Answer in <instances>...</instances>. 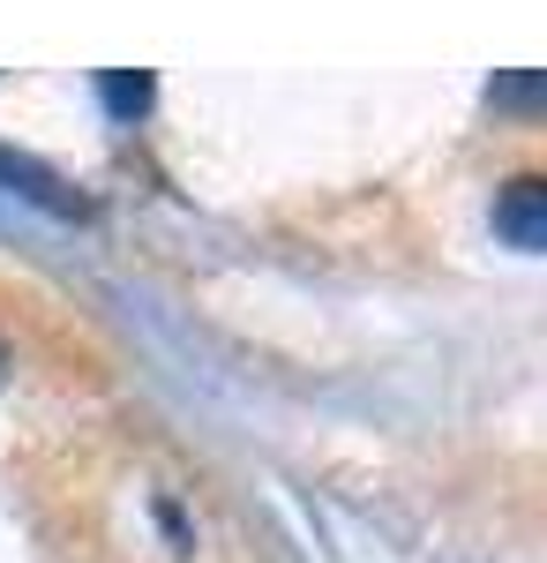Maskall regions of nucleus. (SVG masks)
Masks as SVG:
<instances>
[{
	"label": "nucleus",
	"mask_w": 547,
	"mask_h": 563,
	"mask_svg": "<svg viewBox=\"0 0 547 563\" xmlns=\"http://www.w3.org/2000/svg\"><path fill=\"white\" fill-rule=\"evenodd\" d=\"M495 233H503L510 249H533V256H547V174L503 180V196H495Z\"/></svg>",
	"instance_id": "f257e3e1"
},
{
	"label": "nucleus",
	"mask_w": 547,
	"mask_h": 563,
	"mask_svg": "<svg viewBox=\"0 0 547 563\" xmlns=\"http://www.w3.org/2000/svg\"><path fill=\"white\" fill-rule=\"evenodd\" d=\"M105 98H113V106H143V98H150V84H127V76H121V84H105Z\"/></svg>",
	"instance_id": "7ed1b4c3"
},
{
	"label": "nucleus",
	"mask_w": 547,
	"mask_h": 563,
	"mask_svg": "<svg viewBox=\"0 0 547 563\" xmlns=\"http://www.w3.org/2000/svg\"><path fill=\"white\" fill-rule=\"evenodd\" d=\"M0 174L23 180V196H38V203H60V211H76V196H60V180L45 174V166H31V158H8V151H0Z\"/></svg>",
	"instance_id": "f03ea898"
},
{
	"label": "nucleus",
	"mask_w": 547,
	"mask_h": 563,
	"mask_svg": "<svg viewBox=\"0 0 547 563\" xmlns=\"http://www.w3.org/2000/svg\"><path fill=\"white\" fill-rule=\"evenodd\" d=\"M495 98H503V106L510 98H547V76H533V84H495Z\"/></svg>",
	"instance_id": "20e7f679"
}]
</instances>
